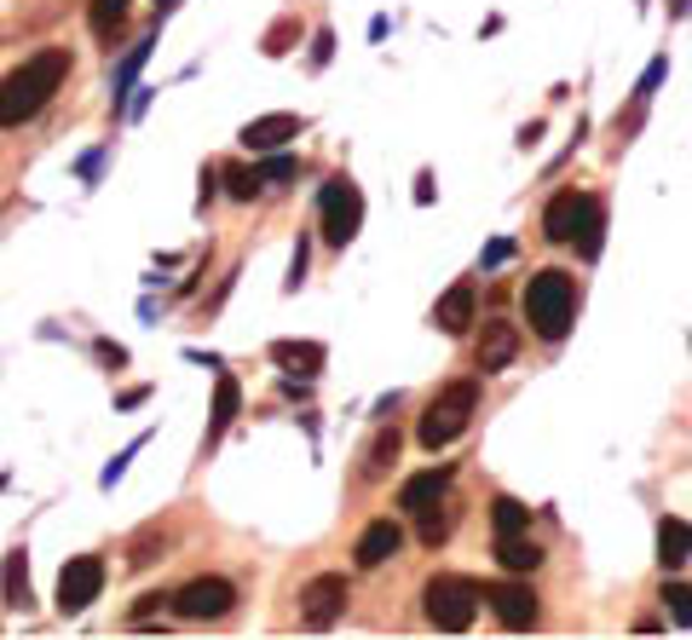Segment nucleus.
Here are the masks:
<instances>
[{
    "mask_svg": "<svg viewBox=\"0 0 692 640\" xmlns=\"http://www.w3.org/2000/svg\"><path fill=\"white\" fill-rule=\"evenodd\" d=\"M64 75H70V52L64 47L29 52L24 64L0 82V128H17V122H29V116H40L47 98L64 87Z\"/></svg>",
    "mask_w": 692,
    "mask_h": 640,
    "instance_id": "1",
    "label": "nucleus"
},
{
    "mask_svg": "<svg viewBox=\"0 0 692 640\" xmlns=\"http://www.w3.org/2000/svg\"><path fill=\"white\" fill-rule=\"evenodd\" d=\"M600 226H606V208L595 191H554L542 208V237L548 243H577L583 259L600 254Z\"/></svg>",
    "mask_w": 692,
    "mask_h": 640,
    "instance_id": "2",
    "label": "nucleus"
},
{
    "mask_svg": "<svg viewBox=\"0 0 692 640\" xmlns=\"http://www.w3.org/2000/svg\"><path fill=\"white\" fill-rule=\"evenodd\" d=\"M520 300H525V317H532V329L542 335V341H560V335L572 329V312H577V283L560 266H548L525 283Z\"/></svg>",
    "mask_w": 692,
    "mask_h": 640,
    "instance_id": "3",
    "label": "nucleus"
},
{
    "mask_svg": "<svg viewBox=\"0 0 692 640\" xmlns=\"http://www.w3.org/2000/svg\"><path fill=\"white\" fill-rule=\"evenodd\" d=\"M474 404H479V382H451L433 404L421 410V427L416 438L427 450H444V445H456V438L467 433V422H474Z\"/></svg>",
    "mask_w": 692,
    "mask_h": 640,
    "instance_id": "4",
    "label": "nucleus"
},
{
    "mask_svg": "<svg viewBox=\"0 0 692 640\" xmlns=\"http://www.w3.org/2000/svg\"><path fill=\"white\" fill-rule=\"evenodd\" d=\"M421 606H427V624L433 629L462 635V629H474V617H479V583L474 577H456V571H439L433 583H427Z\"/></svg>",
    "mask_w": 692,
    "mask_h": 640,
    "instance_id": "5",
    "label": "nucleus"
},
{
    "mask_svg": "<svg viewBox=\"0 0 692 640\" xmlns=\"http://www.w3.org/2000/svg\"><path fill=\"white\" fill-rule=\"evenodd\" d=\"M318 219H323V237H330L335 249H346L358 237V226H363V191L346 173H335L330 185H323V196H318Z\"/></svg>",
    "mask_w": 692,
    "mask_h": 640,
    "instance_id": "6",
    "label": "nucleus"
},
{
    "mask_svg": "<svg viewBox=\"0 0 692 640\" xmlns=\"http://www.w3.org/2000/svg\"><path fill=\"white\" fill-rule=\"evenodd\" d=\"M168 606L186 617V624H219V617L237 606V589L226 583V577H191V583L168 600Z\"/></svg>",
    "mask_w": 692,
    "mask_h": 640,
    "instance_id": "7",
    "label": "nucleus"
},
{
    "mask_svg": "<svg viewBox=\"0 0 692 640\" xmlns=\"http://www.w3.org/2000/svg\"><path fill=\"white\" fill-rule=\"evenodd\" d=\"M346 600H353V589H346L341 571L312 577V583L300 589V624H307V629H335L341 612H346Z\"/></svg>",
    "mask_w": 692,
    "mask_h": 640,
    "instance_id": "8",
    "label": "nucleus"
},
{
    "mask_svg": "<svg viewBox=\"0 0 692 640\" xmlns=\"http://www.w3.org/2000/svg\"><path fill=\"white\" fill-rule=\"evenodd\" d=\"M98 589H105V559L98 554H75L64 571H58V612L75 617V612H87Z\"/></svg>",
    "mask_w": 692,
    "mask_h": 640,
    "instance_id": "9",
    "label": "nucleus"
},
{
    "mask_svg": "<svg viewBox=\"0 0 692 640\" xmlns=\"http://www.w3.org/2000/svg\"><path fill=\"white\" fill-rule=\"evenodd\" d=\"M485 600H491L502 629H537V594L525 583H497V589H485Z\"/></svg>",
    "mask_w": 692,
    "mask_h": 640,
    "instance_id": "10",
    "label": "nucleus"
},
{
    "mask_svg": "<svg viewBox=\"0 0 692 640\" xmlns=\"http://www.w3.org/2000/svg\"><path fill=\"white\" fill-rule=\"evenodd\" d=\"M514 352H520V329L502 324V317H491V324H485V335H479L474 364H479V375H497V370L514 364Z\"/></svg>",
    "mask_w": 692,
    "mask_h": 640,
    "instance_id": "11",
    "label": "nucleus"
},
{
    "mask_svg": "<svg viewBox=\"0 0 692 640\" xmlns=\"http://www.w3.org/2000/svg\"><path fill=\"white\" fill-rule=\"evenodd\" d=\"M404 548V531L393 526V519H375V526H363V536H358V548H353V559L363 571H375V566H386Z\"/></svg>",
    "mask_w": 692,
    "mask_h": 640,
    "instance_id": "12",
    "label": "nucleus"
},
{
    "mask_svg": "<svg viewBox=\"0 0 692 640\" xmlns=\"http://www.w3.org/2000/svg\"><path fill=\"white\" fill-rule=\"evenodd\" d=\"M474 312H479V294H474V283H451V289H444L439 294V329L444 335H467V329H474Z\"/></svg>",
    "mask_w": 692,
    "mask_h": 640,
    "instance_id": "13",
    "label": "nucleus"
},
{
    "mask_svg": "<svg viewBox=\"0 0 692 640\" xmlns=\"http://www.w3.org/2000/svg\"><path fill=\"white\" fill-rule=\"evenodd\" d=\"M300 133V116H260V122H249L242 128V145H249L254 156H266V150H277V145H289V138Z\"/></svg>",
    "mask_w": 692,
    "mask_h": 640,
    "instance_id": "14",
    "label": "nucleus"
},
{
    "mask_svg": "<svg viewBox=\"0 0 692 640\" xmlns=\"http://www.w3.org/2000/svg\"><path fill=\"white\" fill-rule=\"evenodd\" d=\"M444 491H451V468L416 473V479H404V491H398V508H404V514H421V508H433Z\"/></svg>",
    "mask_w": 692,
    "mask_h": 640,
    "instance_id": "15",
    "label": "nucleus"
},
{
    "mask_svg": "<svg viewBox=\"0 0 692 640\" xmlns=\"http://www.w3.org/2000/svg\"><path fill=\"white\" fill-rule=\"evenodd\" d=\"M687 559H692V526L676 519V514H664L658 519V566L676 571V566H687Z\"/></svg>",
    "mask_w": 692,
    "mask_h": 640,
    "instance_id": "16",
    "label": "nucleus"
},
{
    "mask_svg": "<svg viewBox=\"0 0 692 640\" xmlns=\"http://www.w3.org/2000/svg\"><path fill=\"white\" fill-rule=\"evenodd\" d=\"M237 404H242L237 375H219V382H214V415H208V445H214V438L237 422Z\"/></svg>",
    "mask_w": 692,
    "mask_h": 640,
    "instance_id": "17",
    "label": "nucleus"
},
{
    "mask_svg": "<svg viewBox=\"0 0 692 640\" xmlns=\"http://www.w3.org/2000/svg\"><path fill=\"white\" fill-rule=\"evenodd\" d=\"M272 358L283 370H295V375H318L323 370V347L318 341H272Z\"/></svg>",
    "mask_w": 692,
    "mask_h": 640,
    "instance_id": "18",
    "label": "nucleus"
},
{
    "mask_svg": "<svg viewBox=\"0 0 692 640\" xmlns=\"http://www.w3.org/2000/svg\"><path fill=\"white\" fill-rule=\"evenodd\" d=\"M393 462H398V427H381L375 445L363 450V479L375 485V479H386V468H393Z\"/></svg>",
    "mask_w": 692,
    "mask_h": 640,
    "instance_id": "19",
    "label": "nucleus"
},
{
    "mask_svg": "<svg viewBox=\"0 0 692 640\" xmlns=\"http://www.w3.org/2000/svg\"><path fill=\"white\" fill-rule=\"evenodd\" d=\"M497 559H502V571H537L542 566V554H537V543H525V531L520 536H497Z\"/></svg>",
    "mask_w": 692,
    "mask_h": 640,
    "instance_id": "20",
    "label": "nucleus"
},
{
    "mask_svg": "<svg viewBox=\"0 0 692 640\" xmlns=\"http://www.w3.org/2000/svg\"><path fill=\"white\" fill-rule=\"evenodd\" d=\"M0 583H7V606H29V554H24V548L7 554V571H0Z\"/></svg>",
    "mask_w": 692,
    "mask_h": 640,
    "instance_id": "21",
    "label": "nucleus"
},
{
    "mask_svg": "<svg viewBox=\"0 0 692 640\" xmlns=\"http://www.w3.org/2000/svg\"><path fill=\"white\" fill-rule=\"evenodd\" d=\"M491 519H497V536H520L525 526H532V508H525L520 496H497V503H491Z\"/></svg>",
    "mask_w": 692,
    "mask_h": 640,
    "instance_id": "22",
    "label": "nucleus"
},
{
    "mask_svg": "<svg viewBox=\"0 0 692 640\" xmlns=\"http://www.w3.org/2000/svg\"><path fill=\"white\" fill-rule=\"evenodd\" d=\"M451 531H456V508H451V503H444V508H439V503L421 508V543H427V548H439Z\"/></svg>",
    "mask_w": 692,
    "mask_h": 640,
    "instance_id": "23",
    "label": "nucleus"
},
{
    "mask_svg": "<svg viewBox=\"0 0 692 640\" xmlns=\"http://www.w3.org/2000/svg\"><path fill=\"white\" fill-rule=\"evenodd\" d=\"M664 612H669V624L692 629V583H664Z\"/></svg>",
    "mask_w": 692,
    "mask_h": 640,
    "instance_id": "24",
    "label": "nucleus"
},
{
    "mask_svg": "<svg viewBox=\"0 0 692 640\" xmlns=\"http://www.w3.org/2000/svg\"><path fill=\"white\" fill-rule=\"evenodd\" d=\"M219 179H226V196H237V203H254V196L266 191V185H260V173H254V168H226Z\"/></svg>",
    "mask_w": 692,
    "mask_h": 640,
    "instance_id": "25",
    "label": "nucleus"
},
{
    "mask_svg": "<svg viewBox=\"0 0 692 640\" xmlns=\"http://www.w3.org/2000/svg\"><path fill=\"white\" fill-rule=\"evenodd\" d=\"M93 7V29H98V41H110L116 24H121V12H128V0H87Z\"/></svg>",
    "mask_w": 692,
    "mask_h": 640,
    "instance_id": "26",
    "label": "nucleus"
},
{
    "mask_svg": "<svg viewBox=\"0 0 692 640\" xmlns=\"http://www.w3.org/2000/svg\"><path fill=\"white\" fill-rule=\"evenodd\" d=\"M254 173H260V185H289L300 168H295V156H266V162H260Z\"/></svg>",
    "mask_w": 692,
    "mask_h": 640,
    "instance_id": "27",
    "label": "nucleus"
},
{
    "mask_svg": "<svg viewBox=\"0 0 692 640\" xmlns=\"http://www.w3.org/2000/svg\"><path fill=\"white\" fill-rule=\"evenodd\" d=\"M307 259H312V243H307V237H300V243H295V259H289V283H283V289H300V283H307Z\"/></svg>",
    "mask_w": 692,
    "mask_h": 640,
    "instance_id": "28",
    "label": "nucleus"
},
{
    "mask_svg": "<svg viewBox=\"0 0 692 640\" xmlns=\"http://www.w3.org/2000/svg\"><path fill=\"white\" fill-rule=\"evenodd\" d=\"M330 52H335V35H330V29H318V41H312V70L330 64Z\"/></svg>",
    "mask_w": 692,
    "mask_h": 640,
    "instance_id": "29",
    "label": "nucleus"
},
{
    "mask_svg": "<svg viewBox=\"0 0 692 640\" xmlns=\"http://www.w3.org/2000/svg\"><path fill=\"white\" fill-rule=\"evenodd\" d=\"M502 259H514V243H508V237H502V243H491V249H485V266H502Z\"/></svg>",
    "mask_w": 692,
    "mask_h": 640,
    "instance_id": "30",
    "label": "nucleus"
},
{
    "mask_svg": "<svg viewBox=\"0 0 692 640\" xmlns=\"http://www.w3.org/2000/svg\"><path fill=\"white\" fill-rule=\"evenodd\" d=\"M289 41H295V29H289V24H283V29H272V35H266V52L277 58V52H283V47H289Z\"/></svg>",
    "mask_w": 692,
    "mask_h": 640,
    "instance_id": "31",
    "label": "nucleus"
},
{
    "mask_svg": "<svg viewBox=\"0 0 692 640\" xmlns=\"http://www.w3.org/2000/svg\"><path fill=\"white\" fill-rule=\"evenodd\" d=\"M98 358H105V364H116V370L128 364V352H121V347H110V341H98Z\"/></svg>",
    "mask_w": 692,
    "mask_h": 640,
    "instance_id": "32",
    "label": "nucleus"
},
{
    "mask_svg": "<svg viewBox=\"0 0 692 640\" xmlns=\"http://www.w3.org/2000/svg\"><path fill=\"white\" fill-rule=\"evenodd\" d=\"M156 7H162V12H168V7H179V0H156Z\"/></svg>",
    "mask_w": 692,
    "mask_h": 640,
    "instance_id": "33",
    "label": "nucleus"
}]
</instances>
